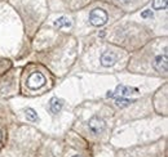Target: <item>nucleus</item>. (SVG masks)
<instances>
[{
  "mask_svg": "<svg viewBox=\"0 0 168 157\" xmlns=\"http://www.w3.org/2000/svg\"><path fill=\"white\" fill-rule=\"evenodd\" d=\"M107 19H109V16L107 13L101 9V8H97V9H93L89 13V22L93 26H103Z\"/></svg>",
  "mask_w": 168,
  "mask_h": 157,
  "instance_id": "obj_1",
  "label": "nucleus"
},
{
  "mask_svg": "<svg viewBox=\"0 0 168 157\" xmlns=\"http://www.w3.org/2000/svg\"><path fill=\"white\" fill-rule=\"evenodd\" d=\"M88 129H89V132L94 135L101 134L103 130H105V121L98 116L90 117L89 121H88Z\"/></svg>",
  "mask_w": 168,
  "mask_h": 157,
  "instance_id": "obj_2",
  "label": "nucleus"
},
{
  "mask_svg": "<svg viewBox=\"0 0 168 157\" xmlns=\"http://www.w3.org/2000/svg\"><path fill=\"white\" fill-rule=\"evenodd\" d=\"M45 84V77L41 72H34L27 78V85L30 89H39Z\"/></svg>",
  "mask_w": 168,
  "mask_h": 157,
  "instance_id": "obj_3",
  "label": "nucleus"
},
{
  "mask_svg": "<svg viewBox=\"0 0 168 157\" xmlns=\"http://www.w3.org/2000/svg\"><path fill=\"white\" fill-rule=\"evenodd\" d=\"M136 88H131V86H126V85H119L116 86L115 91H109L107 93V97L109 98H113V97H128V95H131L133 93H137Z\"/></svg>",
  "mask_w": 168,
  "mask_h": 157,
  "instance_id": "obj_4",
  "label": "nucleus"
},
{
  "mask_svg": "<svg viewBox=\"0 0 168 157\" xmlns=\"http://www.w3.org/2000/svg\"><path fill=\"white\" fill-rule=\"evenodd\" d=\"M154 67L158 72H163L166 73L167 72V55L163 54V55H158L155 58V62H154Z\"/></svg>",
  "mask_w": 168,
  "mask_h": 157,
  "instance_id": "obj_5",
  "label": "nucleus"
},
{
  "mask_svg": "<svg viewBox=\"0 0 168 157\" xmlns=\"http://www.w3.org/2000/svg\"><path fill=\"white\" fill-rule=\"evenodd\" d=\"M116 62V57L111 52H105L101 55V64L103 67H110Z\"/></svg>",
  "mask_w": 168,
  "mask_h": 157,
  "instance_id": "obj_6",
  "label": "nucleus"
},
{
  "mask_svg": "<svg viewBox=\"0 0 168 157\" xmlns=\"http://www.w3.org/2000/svg\"><path fill=\"white\" fill-rule=\"evenodd\" d=\"M62 106H63V101L62 99H58V98H52L50 102H49V107H50V111L53 113H58L60 111L62 110Z\"/></svg>",
  "mask_w": 168,
  "mask_h": 157,
  "instance_id": "obj_7",
  "label": "nucleus"
},
{
  "mask_svg": "<svg viewBox=\"0 0 168 157\" xmlns=\"http://www.w3.org/2000/svg\"><path fill=\"white\" fill-rule=\"evenodd\" d=\"M71 19L70 18H67V17H60L58 19H56L54 21V26L56 27H58V28H69V27H71Z\"/></svg>",
  "mask_w": 168,
  "mask_h": 157,
  "instance_id": "obj_8",
  "label": "nucleus"
},
{
  "mask_svg": "<svg viewBox=\"0 0 168 157\" xmlns=\"http://www.w3.org/2000/svg\"><path fill=\"white\" fill-rule=\"evenodd\" d=\"M167 8V0H153V9L160 10Z\"/></svg>",
  "mask_w": 168,
  "mask_h": 157,
  "instance_id": "obj_9",
  "label": "nucleus"
},
{
  "mask_svg": "<svg viewBox=\"0 0 168 157\" xmlns=\"http://www.w3.org/2000/svg\"><path fill=\"white\" fill-rule=\"evenodd\" d=\"M26 119L29 121H38V115L32 108H27L26 110Z\"/></svg>",
  "mask_w": 168,
  "mask_h": 157,
  "instance_id": "obj_10",
  "label": "nucleus"
},
{
  "mask_svg": "<svg viewBox=\"0 0 168 157\" xmlns=\"http://www.w3.org/2000/svg\"><path fill=\"white\" fill-rule=\"evenodd\" d=\"M135 101H128V99H126V98H116V106L118 107H120V108H123V107H127V106H129L131 103H133Z\"/></svg>",
  "mask_w": 168,
  "mask_h": 157,
  "instance_id": "obj_11",
  "label": "nucleus"
},
{
  "mask_svg": "<svg viewBox=\"0 0 168 157\" xmlns=\"http://www.w3.org/2000/svg\"><path fill=\"white\" fill-rule=\"evenodd\" d=\"M141 17H142V18H149V17L151 18V17H153V12L151 10H144L141 13Z\"/></svg>",
  "mask_w": 168,
  "mask_h": 157,
  "instance_id": "obj_12",
  "label": "nucleus"
},
{
  "mask_svg": "<svg viewBox=\"0 0 168 157\" xmlns=\"http://www.w3.org/2000/svg\"><path fill=\"white\" fill-rule=\"evenodd\" d=\"M118 1H119V3H128L129 0H118Z\"/></svg>",
  "mask_w": 168,
  "mask_h": 157,
  "instance_id": "obj_13",
  "label": "nucleus"
},
{
  "mask_svg": "<svg viewBox=\"0 0 168 157\" xmlns=\"http://www.w3.org/2000/svg\"><path fill=\"white\" fill-rule=\"evenodd\" d=\"M72 157H80V156H72Z\"/></svg>",
  "mask_w": 168,
  "mask_h": 157,
  "instance_id": "obj_14",
  "label": "nucleus"
}]
</instances>
